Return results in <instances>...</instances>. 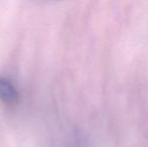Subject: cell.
<instances>
[{
    "mask_svg": "<svg viewBox=\"0 0 148 147\" xmlns=\"http://www.w3.org/2000/svg\"><path fill=\"white\" fill-rule=\"evenodd\" d=\"M19 97L13 83L9 79L0 76V100L6 105H15L19 101Z\"/></svg>",
    "mask_w": 148,
    "mask_h": 147,
    "instance_id": "6da1fadb",
    "label": "cell"
}]
</instances>
